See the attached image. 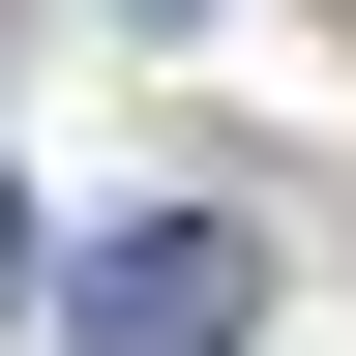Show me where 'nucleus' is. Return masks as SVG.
<instances>
[{
    "mask_svg": "<svg viewBox=\"0 0 356 356\" xmlns=\"http://www.w3.org/2000/svg\"><path fill=\"white\" fill-rule=\"evenodd\" d=\"M238 327H267V238L238 208H119L60 267V356H238Z\"/></svg>",
    "mask_w": 356,
    "mask_h": 356,
    "instance_id": "nucleus-1",
    "label": "nucleus"
},
{
    "mask_svg": "<svg viewBox=\"0 0 356 356\" xmlns=\"http://www.w3.org/2000/svg\"><path fill=\"white\" fill-rule=\"evenodd\" d=\"M0 297H30V178H0Z\"/></svg>",
    "mask_w": 356,
    "mask_h": 356,
    "instance_id": "nucleus-2",
    "label": "nucleus"
}]
</instances>
